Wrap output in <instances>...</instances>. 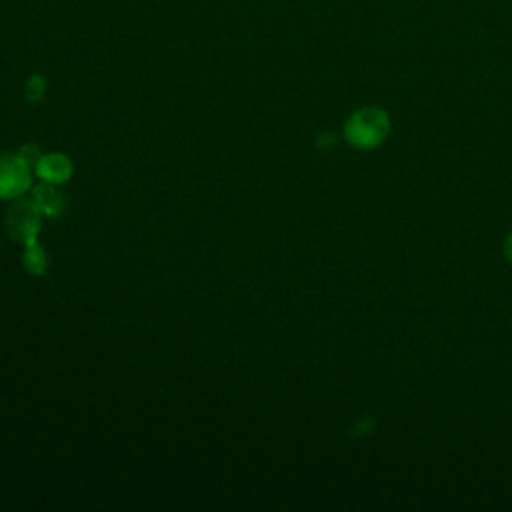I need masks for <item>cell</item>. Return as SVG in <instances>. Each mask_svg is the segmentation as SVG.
I'll list each match as a JSON object with an SVG mask.
<instances>
[{
    "instance_id": "6da1fadb",
    "label": "cell",
    "mask_w": 512,
    "mask_h": 512,
    "mask_svg": "<svg viewBox=\"0 0 512 512\" xmlns=\"http://www.w3.org/2000/svg\"><path fill=\"white\" fill-rule=\"evenodd\" d=\"M390 132V118L382 108L364 106L350 114L344 124V136L358 150L378 148Z\"/></svg>"
},
{
    "instance_id": "7a4b0ae2",
    "label": "cell",
    "mask_w": 512,
    "mask_h": 512,
    "mask_svg": "<svg viewBox=\"0 0 512 512\" xmlns=\"http://www.w3.org/2000/svg\"><path fill=\"white\" fill-rule=\"evenodd\" d=\"M40 208L34 200L16 198L14 204L6 212V230L8 234L26 244H34L40 232Z\"/></svg>"
},
{
    "instance_id": "3957f363",
    "label": "cell",
    "mask_w": 512,
    "mask_h": 512,
    "mask_svg": "<svg viewBox=\"0 0 512 512\" xmlns=\"http://www.w3.org/2000/svg\"><path fill=\"white\" fill-rule=\"evenodd\" d=\"M32 182V164L22 154H0V198H20Z\"/></svg>"
},
{
    "instance_id": "277c9868",
    "label": "cell",
    "mask_w": 512,
    "mask_h": 512,
    "mask_svg": "<svg viewBox=\"0 0 512 512\" xmlns=\"http://www.w3.org/2000/svg\"><path fill=\"white\" fill-rule=\"evenodd\" d=\"M36 174L44 180V182H50V184H62L70 178L72 174V164L70 160L64 156V154H44L38 158L36 166H34Z\"/></svg>"
},
{
    "instance_id": "5b68a950",
    "label": "cell",
    "mask_w": 512,
    "mask_h": 512,
    "mask_svg": "<svg viewBox=\"0 0 512 512\" xmlns=\"http://www.w3.org/2000/svg\"><path fill=\"white\" fill-rule=\"evenodd\" d=\"M32 200L36 202L40 212L48 216H60L64 210V196L56 190V184L50 182H42L40 186H36L32 192Z\"/></svg>"
},
{
    "instance_id": "8992f818",
    "label": "cell",
    "mask_w": 512,
    "mask_h": 512,
    "mask_svg": "<svg viewBox=\"0 0 512 512\" xmlns=\"http://www.w3.org/2000/svg\"><path fill=\"white\" fill-rule=\"evenodd\" d=\"M24 266L32 274H42L46 270V254H44V250L36 242L34 244H26Z\"/></svg>"
},
{
    "instance_id": "52a82bcc",
    "label": "cell",
    "mask_w": 512,
    "mask_h": 512,
    "mask_svg": "<svg viewBox=\"0 0 512 512\" xmlns=\"http://www.w3.org/2000/svg\"><path fill=\"white\" fill-rule=\"evenodd\" d=\"M44 92H46V80H44V76H40V74L30 76V80L26 82V94H28V98H30V100H40V98L44 96Z\"/></svg>"
},
{
    "instance_id": "ba28073f",
    "label": "cell",
    "mask_w": 512,
    "mask_h": 512,
    "mask_svg": "<svg viewBox=\"0 0 512 512\" xmlns=\"http://www.w3.org/2000/svg\"><path fill=\"white\" fill-rule=\"evenodd\" d=\"M504 254H506L508 262H512V232L508 234V238H506V242H504Z\"/></svg>"
}]
</instances>
